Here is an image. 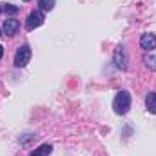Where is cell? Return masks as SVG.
Instances as JSON below:
<instances>
[{
    "instance_id": "1",
    "label": "cell",
    "mask_w": 156,
    "mask_h": 156,
    "mask_svg": "<svg viewBox=\"0 0 156 156\" xmlns=\"http://www.w3.org/2000/svg\"><path fill=\"white\" fill-rule=\"evenodd\" d=\"M113 109L116 115H125L131 109V94L127 91H118L113 100Z\"/></svg>"
},
{
    "instance_id": "2",
    "label": "cell",
    "mask_w": 156,
    "mask_h": 156,
    "mask_svg": "<svg viewBox=\"0 0 156 156\" xmlns=\"http://www.w3.org/2000/svg\"><path fill=\"white\" fill-rule=\"evenodd\" d=\"M29 60H31V47L27 45V44H24V45H20L18 49H16V53H15V67H26L27 64H29Z\"/></svg>"
},
{
    "instance_id": "3",
    "label": "cell",
    "mask_w": 156,
    "mask_h": 156,
    "mask_svg": "<svg viewBox=\"0 0 156 156\" xmlns=\"http://www.w3.org/2000/svg\"><path fill=\"white\" fill-rule=\"evenodd\" d=\"M113 62H115V66H116V69L120 71H125L127 69V51H125V47L123 45H116V49H115V55H113Z\"/></svg>"
},
{
    "instance_id": "4",
    "label": "cell",
    "mask_w": 156,
    "mask_h": 156,
    "mask_svg": "<svg viewBox=\"0 0 156 156\" xmlns=\"http://www.w3.org/2000/svg\"><path fill=\"white\" fill-rule=\"evenodd\" d=\"M44 13L42 11H31L29 15H27V20H26V29L27 31H33V29H37V27H40L42 24H44Z\"/></svg>"
},
{
    "instance_id": "5",
    "label": "cell",
    "mask_w": 156,
    "mask_h": 156,
    "mask_svg": "<svg viewBox=\"0 0 156 156\" xmlns=\"http://www.w3.org/2000/svg\"><path fill=\"white\" fill-rule=\"evenodd\" d=\"M140 45H142L145 51L156 49V35H153V33H144V35L140 37Z\"/></svg>"
},
{
    "instance_id": "6",
    "label": "cell",
    "mask_w": 156,
    "mask_h": 156,
    "mask_svg": "<svg viewBox=\"0 0 156 156\" xmlns=\"http://www.w3.org/2000/svg\"><path fill=\"white\" fill-rule=\"evenodd\" d=\"M2 29H4L5 35L11 37V35H15V33L20 29V22H18L16 18H7V20L4 22V27H2Z\"/></svg>"
},
{
    "instance_id": "7",
    "label": "cell",
    "mask_w": 156,
    "mask_h": 156,
    "mask_svg": "<svg viewBox=\"0 0 156 156\" xmlns=\"http://www.w3.org/2000/svg\"><path fill=\"white\" fill-rule=\"evenodd\" d=\"M145 105H147V111L149 113H153L156 115V93H147V96H145Z\"/></svg>"
},
{
    "instance_id": "8",
    "label": "cell",
    "mask_w": 156,
    "mask_h": 156,
    "mask_svg": "<svg viewBox=\"0 0 156 156\" xmlns=\"http://www.w3.org/2000/svg\"><path fill=\"white\" fill-rule=\"evenodd\" d=\"M51 151H53V147H51L49 144H42L40 147H37V149L31 153V156H49Z\"/></svg>"
},
{
    "instance_id": "9",
    "label": "cell",
    "mask_w": 156,
    "mask_h": 156,
    "mask_svg": "<svg viewBox=\"0 0 156 156\" xmlns=\"http://www.w3.org/2000/svg\"><path fill=\"white\" fill-rule=\"evenodd\" d=\"M144 64H145L151 71H156V55H153V53H147V55L144 56Z\"/></svg>"
},
{
    "instance_id": "10",
    "label": "cell",
    "mask_w": 156,
    "mask_h": 156,
    "mask_svg": "<svg viewBox=\"0 0 156 156\" xmlns=\"http://www.w3.org/2000/svg\"><path fill=\"white\" fill-rule=\"evenodd\" d=\"M40 11H51L55 7V0H38Z\"/></svg>"
},
{
    "instance_id": "11",
    "label": "cell",
    "mask_w": 156,
    "mask_h": 156,
    "mask_svg": "<svg viewBox=\"0 0 156 156\" xmlns=\"http://www.w3.org/2000/svg\"><path fill=\"white\" fill-rule=\"evenodd\" d=\"M18 5H13V4H4V13H7V15H15V13H18Z\"/></svg>"
},
{
    "instance_id": "12",
    "label": "cell",
    "mask_w": 156,
    "mask_h": 156,
    "mask_svg": "<svg viewBox=\"0 0 156 156\" xmlns=\"http://www.w3.org/2000/svg\"><path fill=\"white\" fill-rule=\"evenodd\" d=\"M2 56H4V47L0 45V58H2Z\"/></svg>"
},
{
    "instance_id": "13",
    "label": "cell",
    "mask_w": 156,
    "mask_h": 156,
    "mask_svg": "<svg viewBox=\"0 0 156 156\" xmlns=\"http://www.w3.org/2000/svg\"><path fill=\"white\" fill-rule=\"evenodd\" d=\"M2 11H4V4H0V13H2Z\"/></svg>"
},
{
    "instance_id": "14",
    "label": "cell",
    "mask_w": 156,
    "mask_h": 156,
    "mask_svg": "<svg viewBox=\"0 0 156 156\" xmlns=\"http://www.w3.org/2000/svg\"><path fill=\"white\" fill-rule=\"evenodd\" d=\"M0 37H2V31H0Z\"/></svg>"
},
{
    "instance_id": "15",
    "label": "cell",
    "mask_w": 156,
    "mask_h": 156,
    "mask_svg": "<svg viewBox=\"0 0 156 156\" xmlns=\"http://www.w3.org/2000/svg\"><path fill=\"white\" fill-rule=\"evenodd\" d=\"M24 2H29V0H24Z\"/></svg>"
}]
</instances>
